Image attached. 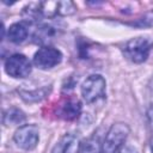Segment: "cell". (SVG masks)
I'll return each instance as SVG.
<instances>
[{"label":"cell","mask_w":153,"mask_h":153,"mask_svg":"<svg viewBox=\"0 0 153 153\" xmlns=\"http://www.w3.org/2000/svg\"><path fill=\"white\" fill-rule=\"evenodd\" d=\"M62 60V54L60 50L51 47H42L38 49L33 56V63L41 69H49L59 65Z\"/></svg>","instance_id":"obj_6"},{"label":"cell","mask_w":153,"mask_h":153,"mask_svg":"<svg viewBox=\"0 0 153 153\" xmlns=\"http://www.w3.org/2000/svg\"><path fill=\"white\" fill-rule=\"evenodd\" d=\"M80 112H81V104L76 99H66L59 105L57 109L59 117L67 121L78 118Z\"/></svg>","instance_id":"obj_7"},{"label":"cell","mask_w":153,"mask_h":153,"mask_svg":"<svg viewBox=\"0 0 153 153\" xmlns=\"http://www.w3.org/2000/svg\"><path fill=\"white\" fill-rule=\"evenodd\" d=\"M57 36V29L54 27L53 25H42L39 26L35 35H33V38H35V42L36 43H39V44H49L50 42H53L55 39V37Z\"/></svg>","instance_id":"obj_9"},{"label":"cell","mask_w":153,"mask_h":153,"mask_svg":"<svg viewBox=\"0 0 153 153\" xmlns=\"http://www.w3.org/2000/svg\"><path fill=\"white\" fill-rule=\"evenodd\" d=\"M24 120H25L24 114H23L19 109H16V108L8 109V110L4 114V123L7 124V126L22 123Z\"/></svg>","instance_id":"obj_12"},{"label":"cell","mask_w":153,"mask_h":153,"mask_svg":"<svg viewBox=\"0 0 153 153\" xmlns=\"http://www.w3.org/2000/svg\"><path fill=\"white\" fill-rule=\"evenodd\" d=\"M105 93V79L99 74L90 75L81 85V96L87 103H93Z\"/></svg>","instance_id":"obj_3"},{"label":"cell","mask_w":153,"mask_h":153,"mask_svg":"<svg viewBox=\"0 0 153 153\" xmlns=\"http://www.w3.org/2000/svg\"><path fill=\"white\" fill-rule=\"evenodd\" d=\"M147 120L151 130L153 131V78L148 85V105H147Z\"/></svg>","instance_id":"obj_13"},{"label":"cell","mask_w":153,"mask_h":153,"mask_svg":"<svg viewBox=\"0 0 153 153\" xmlns=\"http://www.w3.org/2000/svg\"><path fill=\"white\" fill-rule=\"evenodd\" d=\"M152 45V42L146 37L131 38L124 45V55L134 63H142L147 60Z\"/></svg>","instance_id":"obj_1"},{"label":"cell","mask_w":153,"mask_h":153,"mask_svg":"<svg viewBox=\"0 0 153 153\" xmlns=\"http://www.w3.org/2000/svg\"><path fill=\"white\" fill-rule=\"evenodd\" d=\"M103 145L100 143L98 137H90L82 141L79 146L78 153H102Z\"/></svg>","instance_id":"obj_11"},{"label":"cell","mask_w":153,"mask_h":153,"mask_svg":"<svg viewBox=\"0 0 153 153\" xmlns=\"http://www.w3.org/2000/svg\"><path fill=\"white\" fill-rule=\"evenodd\" d=\"M117 153H136V152L133 151L131 148H124V149H122V151H120V152H117Z\"/></svg>","instance_id":"obj_16"},{"label":"cell","mask_w":153,"mask_h":153,"mask_svg":"<svg viewBox=\"0 0 153 153\" xmlns=\"http://www.w3.org/2000/svg\"><path fill=\"white\" fill-rule=\"evenodd\" d=\"M7 37L13 43H22L27 37V29L22 23L12 24L7 31Z\"/></svg>","instance_id":"obj_10"},{"label":"cell","mask_w":153,"mask_h":153,"mask_svg":"<svg viewBox=\"0 0 153 153\" xmlns=\"http://www.w3.org/2000/svg\"><path fill=\"white\" fill-rule=\"evenodd\" d=\"M13 140L19 148L31 151L37 146L39 140L38 128L35 124H24L16 130Z\"/></svg>","instance_id":"obj_4"},{"label":"cell","mask_w":153,"mask_h":153,"mask_svg":"<svg viewBox=\"0 0 153 153\" xmlns=\"http://www.w3.org/2000/svg\"><path fill=\"white\" fill-rule=\"evenodd\" d=\"M128 134H129L128 124L122 122L112 124L103 142L102 153H117L122 143L126 141Z\"/></svg>","instance_id":"obj_2"},{"label":"cell","mask_w":153,"mask_h":153,"mask_svg":"<svg viewBox=\"0 0 153 153\" xmlns=\"http://www.w3.org/2000/svg\"><path fill=\"white\" fill-rule=\"evenodd\" d=\"M5 71L12 78H25L31 73V63L26 56L14 54L6 60Z\"/></svg>","instance_id":"obj_5"},{"label":"cell","mask_w":153,"mask_h":153,"mask_svg":"<svg viewBox=\"0 0 153 153\" xmlns=\"http://www.w3.org/2000/svg\"><path fill=\"white\" fill-rule=\"evenodd\" d=\"M79 142L76 136L72 134L63 135L51 149V153H78Z\"/></svg>","instance_id":"obj_8"},{"label":"cell","mask_w":153,"mask_h":153,"mask_svg":"<svg viewBox=\"0 0 153 153\" xmlns=\"http://www.w3.org/2000/svg\"><path fill=\"white\" fill-rule=\"evenodd\" d=\"M151 149H152V153H153V140H152V142H151Z\"/></svg>","instance_id":"obj_17"},{"label":"cell","mask_w":153,"mask_h":153,"mask_svg":"<svg viewBox=\"0 0 153 153\" xmlns=\"http://www.w3.org/2000/svg\"><path fill=\"white\" fill-rule=\"evenodd\" d=\"M22 98L25 99L26 102H37L41 100L42 98H44L47 96V88H41L38 91L35 92H25V91H20Z\"/></svg>","instance_id":"obj_14"},{"label":"cell","mask_w":153,"mask_h":153,"mask_svg":"<svg viewBox=\"0 0 153 153\" xmlns=\"http://www.w3.org/2000/svg\"><path fill=\"white\" fill-rule=\"evenodd\" d=\"M75 11H76V7L72 1H59L57 12L60 16H71Z\"/></svg>","instance_id":"obj_15"}]
</instances>
